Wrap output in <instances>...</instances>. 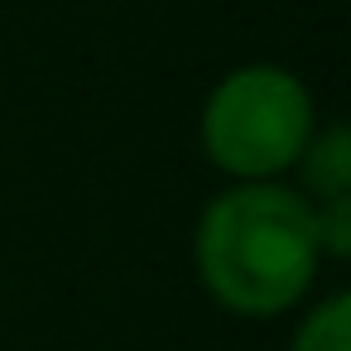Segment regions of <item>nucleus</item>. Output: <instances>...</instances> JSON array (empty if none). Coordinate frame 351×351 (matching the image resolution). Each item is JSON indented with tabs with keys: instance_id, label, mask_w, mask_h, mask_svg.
Here are the masks:
<instances>
[{
	"instance_id": "3",
	"label": "nucleus",
	"mask_w": 351,
	"mask_h": 351,
	"mask_svg": "<svg viewBox=\"0 0 351 351\" xmlns=\"http://www.w3.org/2000/svg\"><path fill=\"white\" fill-rule=\"evenodd\" d=\"M298 193L308 202H327V197H351V135L341 121H327V125H313L298 164Z\"/></svg>"
},
{
	"instance_id": "4",
	"label": "nucleus",
	"mask_w": 351,
	"mask_h": 351,
	"mask_svg": "<svg viewBox=\"0 0 351 351\" xmlns=\"http://www.w3.org/2000/svg\"><path fill=\"white\" fill-rule=\"evenodd\" d=\"M289 351H351V293L332 289L313 298V308L298 317Z\"/></svg>"
},
{
	"instance_id": "5",
	"label": "nucleus",
	"mask_w": 351,
	"mask_h": 351,
	"mask_svg": "<svg viewBox=\"0 0 351 351\" xmlns=\"http://www.w3.org/2000/svg\"><path fill=\"white\" fill-rule=\"evenodd\" d=\"M313 221H317V245H322V260L341 265L351 255V197H327V202H313Z\"/></svg>"
},
{
	"instance_id": "1",
	"label": "nucleus",
	"mask_w": 351,
	"mask_h": 351,
	"mask_svg": "<svg viewBox=\"0 0 351 351\" xmlns=\"http://www.w3.org/2000/svg\"><path fill=\"white\" fill-rule=\"evenodd\" d=\"M313 202L284 178L226 183L193 226V269L207 298L231 317L293 313L322 269Z\"/></svg>"
},
{
	"instance_id": "2",
	"label": "nucleus",
	"mask_w": 351,
	"mask_h": 351,
	"mask_svg": "<svg viewBox=\"0 0 351 351\" xmlns=\"http://www.w3.org/2000/svg\"><path fill=\"white\" fill-rule=\"evenodd\" d=\"M313 125V92L298 73L279 63H241L207 92L197 140L217 173L231 183H260L284 178L298 164Z\"/></svg>"
}]
</instances>
